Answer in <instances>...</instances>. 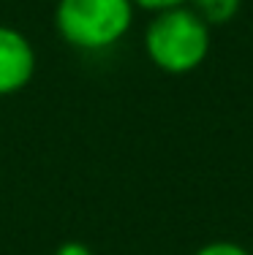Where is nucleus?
I'll use <instances>...</instances> for the list:
<instances>
[{
    "mask_svg": "<svg viewBox=\"0 0 253 255\" xmlns=\"http://www.w3.org/2000/svg\"><path fill=\"white\" fill-rule=\"evenodd\" d=\"M144 52L158 71L185 76L196 71L210 54V27L185 5L155 11L144 30Z\"/></svg>",
    "mask_w": 253,
    "mask_h": 255,
    "instance_id": "obj_1",
    "label": "nucleus"
},
{
    "mask_svg": "<svg viewBox=\"0 0 253 255\" xmlns=\"http://www.w3.org/2000/svg\"><path fill=\"white\" fill-rule=\"evenodd\" d=\"M134 0H57L55 30L79 52H104L134 25Z\"/></svg>",
    "mask_w": 253,
    "mask_h": 255,
    "instance_id": "obj_2",
    "label": "nucleus"
},
{
    "mask_svg": "<svg viewBox=\"0 0 253 255\" xmlns=\"http://www.w3.org/2000/svg\"><path fill=\"white\" fill-rule=\"evenodd\" d=\"M35 74V52L25 33L0 25V98L25 90Z\"/></svg>",
    "mask_w": 253,
    "mask_h": 255,
    "instance_id": "obj_3",
    "label": "nucleus"
},
{
    "mask_svg": "<svg viewBox=\"0 0 253 255\" xmlns=\"http://www.w3.org/2000/svg\"><path fill=\"white\" fill-rule=\"evenodd\" d=\"M188 5L207 27H224L232 19H237L243 0H188Z\"/></svg>",
    "mask_w": 253,
    "mask_h": 255,
    "instance_id": "obj_4",
    "label": "nucleus"
},
{
    "mask_svg": "<svg viewBox=\"0 0 253 255\" xmlns=\"http://www.w3.org/2000/svg\"><path fill=\"white\" fill-rule=\"evenodd\" d=\"M194 255H251L243 245L237 242H229V239H218V242H210V245L199 247Z\"/></svg>",
    "mask_w": 253,
    "mask_h": 255,
    "instance_id": "obj_5",
    "label": "nucleus"
},
{
    "mask_svg": "<svg viewBox=\"0 0 253 255\" xmlns=\"http://www.w3.org/2000/svg\"><path fill=\"white\" fill-rule=\"evenodd\" d=\"M188 0H134L136 8H144V11H166V8H174V5H185Z\"/></svg>",
    "mask_w": 253,
    "mask_h": 255,
    "instance_id": "obj_6",
    "label": "nucleus"
},
{
    "mask_svg": "<svg viewBox=\"0 0 253 255\" xmlns=\"http://www.w3.org/2000/svg\"><path fill=\"white\" fill-rule=\"evenodd\" d=\"M55 255H93V250H90L84 242H76V239H68L63 242V245L55 250Z\"/></svg>",
    "mask_w": 253,
    "mask_h": 255,
    "instance_id": "obj_7",
    "label": "nucleus"
}]
</instances>
